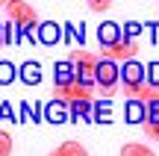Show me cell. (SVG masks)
<instances>
[{
  "instance_id": "cell-1",
  "label": "cell",
  "mask_w": 159,
  "mask_h": 156,
  "mask_svg": "<svg viewBox=\"0 0 159 156\" xmlns=\"http://www.w3.org/2000/svg\"><path fill=\"white\" fill-rule=\"evenodd\" d=\"M53 97H56L65 109H71V112H89L91 109V97H94V86L77 80V77L71 74V77L56 80V86H53Z\"/></svg>"
},
{
  "instance_id": "cell-2",
  "label": "cell",
  "mask_w": 159,
  "mask_h": 156,
  "mask_svg": "<svg viewBox=\"0 0 159 156\" xmlns=\"http://www.w3.org/2000/svg\"><path fill=\"white\" fill-rule=\"evenodd\" d=\"M124 97L142 106L144 118H159V86L156 82H136V86H124Z\"/></svg>"
},
{
  "instance_id": "cell-3",
  "label": "cell",
  "mask_w": 159,
  "mask_h": 156,
  "mask_svg": "<svg viewBox=\"0 0 159 156\" xmlns=\"http://www.w3.org/2000/svg\"><path fill=\"white\" fill-rule=\"evenodd\" d=\"M6 12H9V21L15 24L18 29H33L35 24H39V12H35L33 3H21V0H9V3L3 6Z\"/></svg>"
},
{
  "instance_id": "cell-4",
  "label": "cell",
  "mask_w": 159,
  "mask_h": 156,
  "mask_svg": "<svg viewBox=\"0 0 159 156\" xmlns=\"http://www.w3.org/2000/svg\"><path fill=\"white\" fill-rule=\"evenodd\" d=\"M71 62H74V77L77 80L94 86V71H97V65H100V59H97L94 53H89V50H74L71 53Z\"/></svg>"
},
{
  "instance_id": "cell-5",
  "label": "cell",
  "mask_w": 159,
  "mask_h": 156,
  "mask_svg": "<svg viewBox=\"0 0 159 156\" xmlns=\"http://www.w3.org/2000/svg\"><path fill=\"white\" fill-rule=\"evenodd\" d=\"M136 53H139V44H136L133 38H127V35H124L121 41L103 47V56H100V59H109V62H115V65H118V62L127 65V62H133V59H136Z\"/></svg>"
},
{
  "instance_id": "cell-6",
  "label": "cell",
  "mask_w": 159,
  "mask_h": 156,
  "mask_svg": "<svg viewBox=\"0 0 159 156\" xmlns=\"http://www.w3.org/2000/svg\"><path fill=\"white\" fill-rule=\"evenodd\" d=\"M118 80H121V68L115 62H109V59H100V65H97V71H94L97 88H118L115 86Z\"/></svg>"
},
{
  "instance_id": "cell-7",
  "label": "cell",
  "mask_w": 159,
  "mask_h": 156,
  "mask_svg": "<svg viewBox=\"0 0 159 156\" xmlns=\"http://www.w3.org/2000/svg\"><path fill=\"white\" fill-rule=\"evenodd\" d=\"M121 80H124V86H136V82H144V68L139 62H127L124 68H121Z\"/></svg>"
},
{
  "instance_id": "cell-8",
  "label": "cell",
  "mask_w": 159,
  "mask_h": 156,
  "mask_svg": "<svg viewBox=\"0 0 159 156\" xmlns=\"http://www.w3.org/2000/svg\"><path fill=\"white\" fill-rule=\"evenodd\" d=\"M47 156H89V150H85L80 141H62L56 150H50Z\"/></svg>"
},
{
  "instance_id": "cell-9",
  "label": "cell",
  "mask_w": 159,
  "mask_h": 156,
  "mask_svg": "<svg viewBox=\"0 0 159 156\" xmlns=\"http://www.w3.org/2000/svg\"><path fill=\"white\" fill-rule=\"evenodd\" d=\"M121 156H156L148 145H139V141H130V145L121 147Z\"/></svg>"
},
{
  "instance_id": "cell-10",
  "label": "cell",
  "mask_w": 159,
  "mask_h": 156,
  "mask_svg": "<svg viewBox=\"0 0 159 156\" xmlns=\"http://www.w3.org/2000/svg\"><path fill=\"white\" fill-rule=\"evenodd\" d=\"M115 41H121V35H118V27H112V24L100 27V44H103V47H109V44H115Z\"/></svg>"
},
{
  "instance_id": "cell-11",
  "label": "cell",
  "mask_w": 159,
  "mask_h": 156,
  "mask_svg": "<svg viewBox=\"0 0 159 156\" xmlns=\"http://www.w3.org/2000/svg\"><path fill=\"white\" fill-rule=\"evenodd\" d=\"M142 133L150 141H159V118H144L142 121Z\"/></svg>"
},
{
  "instance_id": "cell-12",
  "label": "cell",
  "mask_w": 159,
  "mask_h": 156,
  "mask_svg": "<svg viewBox=\"0 0 159 156\" xmlns=\"http://www.w3.org/2000/svg\"><path fill=\"white\" fill-rule=\"evenodd\" d=\"M0 156H12V133L0 130Z\"/></svg>"
},
{
  "instance_id": "cell-13",
  "label": "cell",
  "mask_w": 159,
  "mask_h": 156,
  "mask_svg": "<svg viewBox=\"0 0 159 156\" xmlns=\"http://www.w3.org/2000/svg\"><path fill=\"white\" fill-rule=\"evenodd\" d=\"M89 9H94V12H106V9H109V3H106V0H103V3H100V0H91Z\"/></svg>"
},
{
  "instance_id": "cell-14",
  "label": "cell",
  "mask_w": 159,
  "mask_h": 156,
  "mask_svg": "<svg viewBox=\"0 0 159 156\" xmlns=\"http://www.w3.org/2000/svg\"><path fill=\"white\" fill-rule=\"evenodd\" d=\"M150 77H153L150 82H156V86H159V65H153V68H150Z\"/></svg>"
}]
</instances>
